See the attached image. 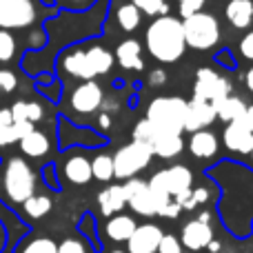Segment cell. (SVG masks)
Masks as SVG:
<instances>
[{
  "mask_svg": "<svg viewBox=\"0 0 253 253\" xmlns=\"http://www.w3.org/2000/svg\"><path fill=\"white\" fill-rule=\"evenodd\" d=\"M144 47L162 65H173L184 56V34H182V20L171 13L158 16L149 22L144 29Z\"/></svg>",
  "mask_w": 253,
  "mask_h": 253,
  "instance_id": "6da1fadb",
  "label": "cell"
},
{
  "mask_svg": "<svg viewBox=\"0 0 253 253\" xmlns=\"http://www.w3.org/2000/svg\"><path fill=\"white\" fill-rule=\"evenodd\" d=\"M184 44L196 51H209L220 42V20L209 11H198L189 18H182Z\"/></svg>",
  "mask_w": 253,
  "mask_h": 253,
  "instance_id": "7a4b0ae2",
  "label": "cell"
},
{
  "mask_svg": "<svg viewBox=\"0 0 253 253\" xmlns=\"http://www.w3.org/2000/svg\"><path fill=\"white\" fill-rule=\"evenodd\" d=\"M2 189L4 196L11 202H22L36 193V173L29 162L22 158H9L2 171Z\"/></svg>",
  "mask_w": 253,
  "mask_h": 253,
  "instance_id": "3957f363",
  "label": "cell"
},
{
  "mask_svg": "<svg viewBox=\"0 0 253 253\" xmlns=\"http://www.w3.org/2000/svg\"><path fill=\"white\" fill-rule=\"evenodd\" d=\"M184 109H187V100L180 96H158L149 102L147 116L158 131H175V133H184L182 131V120H184Z\"/></svg>",
  "mask_w": 253,
  "mask_h": 253,
  "instance_id": "277c9868",
  "label": "cell"
},
{
  "mask_svg": "<svg viewBox=\"0 0 253 253\" xmlns=\"http://www.w3.org/2000/svg\"><path fill=\"white\" fill-rule=\"evenodd\" d=\"M151 158H153L151 144L138 142V140H131L129 144H123V147L111 156V160H114V178L116 180L133 178L140 171L147 169Z\"/></svg>",
  "mask_w": 253,
  "mask_h": 253,
  "instance_id": "5b68a950",
  "label": "cell"
},
{
  "mask_svg": "<svg viewBox=\"0 0 253 253\" xmlns=\"http://www.w3.org/2000/svg\"><path fill=\"white\" fill-rule=\"evenodd\" d=\"M233 84L224 74H218L211 67H200L196 71V80H193V98L198 100H207L211 105L224 100L231 96Z\"/></svg>",
  "mask_w": 253,
  "mask_h": 253,
  "instance_id": "8992f818",
  "label": "cell"
},
{
  "mask_svg": "<svg viewBox=\"0 0 253 253\" xmlns=\"http://www.w3.org/2000/svg\"><path fill=\"white\" fill-rule=\"evenodd\" d=\"M38 18L34 0H0V29H27Z\"/></svg>",
  "mask_w": 253,
  "mask_h": 253,
  "instance_id": "52a82bcc",
  "label": "cell"
},
{
  "mask_svg": "<svg viewBox=\"0 0 253 253\" xmlns=\"http://www.w3.org/2000/svg\"><path fill=\"white\" fill-rule=\"evenodd\" d=\"M123 191H125V200L126 207H129L133 213L144 215V218H153L158 213V202L153 200L151 191H149L147 180L138 178H126L123 182Z\"/></svg>",
  "mask_w": 253,
  "mask_h": 253,
  "instance_id": "ba28073f",
  "label": "cell"
},
{
  "mask_svg": "<svg viewBox=\"0 0 253 253\" xmlns=\"http://www.w3.org/2000/svg\"><path fill=\"white\" fill-rule=\"evenodd\" d=\"M105 102V91L96 80H84L71 91L69 96V109L78 116H91L93 111L100 109Z\"/></svg>",
  "mask_w": 253,
  "mask_h": 253,
  "instance_id": "9c48e42d",
  "label": "cell"
},
{
  "mask_svg": "<svg viewBox=\"0 0 253 253\" xmlns=\"http://www.w3.org/2000/svg\"><path fill=\"white\" fill-rule=\"evenodd\" d=\"M58 67H60L65 74H69L71 78L80 80V83H84V80H96L91 67H89L84 47H80V44H71V47L62 49V53L58 56Z\"/></svg>",
  "mask_w": 253,
  "mask_h": 253,
  "instance_id": "30bf717a",
  "label": "cell"
},
{
  "mask_svg": "<svg viewBox=\"0 0 253 253\" xmlns=\"http://www.w3.org/2000/svg\"><path fill=\"white\" fill-rule=\"evenodd\" d=\"M162 236H165V231L156 222L135 224L133 233L126 240V253H156Z\"/></svg>",
  "mask_w": 253,
  "mask_h": 253,
  "instance_id": "8fae6325",
  "label": "cell"
},
{
  "mask_svg": "<svg viewBox=\"0 0 253 253\" xmlns=\"http://www.w3.org/2000/svg\"><path fill=\"white\" fill-rule=\"evenodd\" d=\"M215 109L211 102L207 100H198V98H191L187 102V109H184V120H182V131H200V129H209L211 125L215 123Z\"/></svg>",
  "mask_w": 253,
  "mask_h": 253,
  "instance_id": "7c38bea8",
  "label": "cell"
},
{
  "mask_svg": "<svg viewBox=\"0 0 253 253\" xmlns=\"http://www.w3.org/2000/svg\"><path fill=\"white\" fill-rule=\"evenodd\" d=\"M178 240L187 251H202L213 240V227H211V222H202V220L193 218L182 224Z\"/></svg>",
  "mask_w": 253,
  "mask_h": 253,
  "instance_id": "4fadbf2b",
  "label": "cell"
},
{
  "mask_svg": "<svg viewBox=\"0 0 253 253\" xmlns=\"http://www.w3.org/2000/svg\"><path fill=\"white\" fill-rule=\"evenodd\" d=\"M222 142L231 153L238 156H249L253 149V131H249L240 120L227 123L222 131Z\"/></svg>",
  "mask_w": 253,
  "mask_h": 253,
  "instance_id": "5bb4252c",
  "label": "cell"
},
{
  "mask_svg": "<svg viewBox=\"0 0 253 253\" xmlns=\"http://www.w3.org/2000/svg\"><path fill=\"white\" fill-rule=\"evenodd\" d=\"M187 144H189V153H191L196 160H202V162L215 158L220 151V138L211 129L193 131Z\"/></svg>",
  "mask_w": 253,
  "mask_h": 253,
  "instance_id": "9a60e30c",
  "label": "cell"
},
{
  "mask_svg": "<svg viewBox=\"0 0 253 253\" xmlns=\"http://www.w3.org/2000/svg\"><path fill=\"white\" fill-rule=\"evenodd\" d=\"M62 173L69 180L71 184H78V187H84V184L91 182V160H89L84 153L80 151H71L69 156L62 162Z\"/></svg>",
  "mask_w": 253,
  "mask_h": 253,
  "instance_id": "2e32d148",
  "label": "cell"
},
{
  "mask_svg": "<svg viewBox=\"0 0 253 253\" xmlns=\"http://www.w3.org/2000/svg\"><path fill=\"white\" fill-rule=\"evenodd\" d=\"M151 151L153 156L162 158V160H173L184 151V138L182 133L175 131H156L151 140Z\"/></svg>",
  "mask_w": 253,
  "mask_h": 253,
  "instance_id": "e0dca14e",
  "label": "cell"
},
{
  "mask_svg": "<svg viewBox=\"0 0 253 253\" xmlns=\"http://www.w3.org/2000/svg\"><path fill=\"white\" fill-rule=\"evenodd\" d=\"M114 60L118 62L125 71H142L144 69L142 44H140L135 38H125L123 42L116 47Z\"/></svg>",
  "mask_w": 253,
  "mask_h": 253,
  "instance_id": "ac0fdd59",
  "label": "cell"
},
{
  "mask_svg": "<svg viewBox=\"0 0 253 253\" xmlns=\"http://www.w3.org/2000/svg\"><path fill=\"white\" fill-rule=\"evenodd\" d=\"M60 125L67 131H71V135H60V147H74V144H83V147H102L107 142L100 133L91 129H84V126H76L71 125L67 118H60Z\"/></svg>",
  "mask_w": 253,
  "mask_h": 253,
  "instance_id": "d6986e66",
  "label": "cell"
},
{
  "mask_svg": "<svg viewBox=\"0 0 253 253\" xmlns=\"http://www.w3.org/2000/svg\"><path fill=\"white\" fill-rule=\"evenodd\" d=\"M98 207H100V213L105 218L109 215H116L126 207V200H125V191H123V184L116 182V184H107L100 193H98Z\"/></svg>",
  "mask_w": 253,
  "mask_h": 253,
  "instance_id": "ffe728a7",
  "label": "cell"
},
{
  "mask_svg": "<svg viewBox=\"0 0 253 253\" xmlns=\"http://www.w3.org/2000/svg\"><path fill=\"white\" fill-rule=\"evenodd\" d=\"M224 18L236 29H249L253 25V0H229L224 7Z\"/></svg>",
  "mask_w": 253,
  "mask_h": 253,
  "instance_id": "44dd1931",
  "label": "cell"
},
{
  "mask_svg": "<svg viewBox=\"0 0 253 253\" xmlns=\"http://www.w3.org/2000/svg\"><path fill=\"white\" fill-rule=\"evenodd\" d=\"M84 53H87L89 67H91L93 76H107L111 69H114V53L107 47H102L100 42H91L89 47H84Z\"/></svg>",
  "mask_w": 253,
  "mask_h": 253,
  "instance_id": "7402d4cb",
  "label": "cell"
},
{
  "mask_svg": "<svg viewBox=\"0 0 253 253\" xmlns=\"http://www.w3.org/2000/svg\"><path fill=\"white\" fill-rule=\"evenodd\" d=\"M135 220L131 215H125V213H116V215H109L105 222V233L111 242H126L129 236L133 233L135 229Z\"/></svg>",
  "mask_w": 253,
  "mask_h": 253,
  "instance_id": "603a6c76",
  "label": "cell"
},
{
  "mask_svg": "<svg viewBox=\"0 0 253 253\" xmlns=\"http://www.w3.org/2000/svg\"><path fill=\"white\" fill-rule=\"evenodd\" d=\"M18 142H20V151L29 158H42V156H47L49 149H51V142H49L47 133L40 129H31L29 133L22 135Z\"/></svg>",
  "mask_w": 253,
  "mask_h": 253,
  "instance_id": "cb8c5ba5",
  "label": "cell"
},
{
  "mask_svg": "<svg viewBox=\"0 0 253 253\" xmlns=\"http://www.w3.org/2000/svg\"><path fill=\"white\" fill-rule=\"evenodd\" d=\"M213 109H215V118L224 120V123H233V120L242 118V114H245V109H247V102L231 93V96H227L224 100L215 102Z\"/></svg>",
  "mask_w": 253,
  "mask_h": 253,
  "instance_id": "d4e9b609",
  "label": "cell"
},
{
  "mask_svg": "<svg viewBox=\"0 0 253 253\" xmlns=\"http://www.w3.org/2000/svg\"><path fill=\"white\" fill-rule=\"evenodd\" d=\"M13 253H58V242L49 236H31L13 247Z\"/></svg>",
  "mask_w": 253,
  "mask_h": 253,
  "instance_id": "484cf974",
  "label": "cell"
},
{
  "mask_svg": "<svg viewBox=\"0 0 253 253\" xmlns=\"http://www.w3.org/2000/svg\"><path fill=\"white\" fill-rule=\"evenodd\" d=\"M116 22H118V27L125 34H133V31L142 25V13L131 2H125V4H120L118 11H116Z\"/></svg>",
  "mask_w": 253,
  "mask_h": 253,
  "instance_id": "4316f807",
  "label": "cell"
},
{
  "mask_svg": "<svg viewBox=\"0 0 253 253\" xmlns=\"http://www.w3.org/2000/svg\"><path fill=\"white\" fill-rule=\"evenodd\" d=\"M51 207H53L51 198L44 196V193H34V196H29L25 202H22V211L34 220L44 218V215L51 211Z\"/></svg>",
  "mask_w": 253,
  "mask_h": 253,
  "instance_id": "83f0119b",
  "label": "cell"
},
{
  "mask_svg": "<svg viewBox=\"0 0 253 253\" xmlns=\"http://www.w3.org/2000/svg\"><path fill=\"white\" fill-rule=\"evenodd\" d=\"M91 178L107 184L114 180V160L109 153H98L96 158H91Z\"/></svg>",
  "mask_w": 253,
  "mask_h": 253,
  "instance_id": "f1b7e54d",
  "label": "cell"
},
{
  "mask_svg": "<svg viewBox=\"0 0 253 253\" xmlns=\"http://www.w3.org/2000/svg\"><path fill=\"white\" fill-rule=\"evenodd\" d=\"M131 4L142 16H149V18H158L169 13V2L167 0H131Z\"/></svg>",
  "mask_w": 253,
  "mask_h": 253,
  "instance_id": "f546056e",
  "label": "cell"
},
{
  "mask_svg": "<svg viewBox=\"0 0 253 253\" xmlns=\"http://www.w3.org/2000/svg\"><path fill=\"white\" fill-rule=\"evenodd\" d=\"M91 245L87 242V238L80 236H67L62 242H58V253H91Z\"/></svg>",
  "mask_w": 253,
  "mask_h": 253,
  "instance_id": "4dcf8cb0",
  "label": "cell"
},
{
  "mask_svg": "<svg viewBox=\"0 0 253 253\" xmlns=\"http://www.w3.org/2000/svg\"><path fill=\"white\" fill-rule=\"evenodd\" d=\"M156 131H158L156 126L149 123L147 118H142V120H138V123L133 125V129H131V140H138V142L151 144V140H153V135H156Z\"/></svg>",
  "mask_w": 253,
  "mask_h": 253,
  "instance_id": "1f68e13d",
  "label": "cell"
},
{
  "mask_svg": "<svg viewBox=\"0 0 253 253\" xmlns=\"http://www.w3.org/2000/svg\"><path fill=\"white\" fill-rule=\"evenodd\" d=\"M16 38H13L11 31L0 29V62H9L16 56Z\"/></svg>",
  "mask_w": 253,
  "mask_h": 253,
  "instance_id": "d6a6232c",
  "label": "cell"
},
{
  "mask_svg": "<svg viewBox=\"0 0 253 253\" xmlns=\"http://www.w3.org/2000/svg\"><path fill=\"white\" fill-rule=\"evenodd\" d=\"M156 253H184V247L180 245L178 236H173V233H165L162 240H160V245H158Z\"/></svg>",
  "mask_w": 253,
  "mask_h": 253,
  "instance_id": "836d02e7",
  "label": "cell"
},
{
  "mask_svg": "<svg viewBox=\"0 0 253 253\" xmlns=\"http://www.w3.org/2000/svg\"><path fill=\"white\" fill-rule=\"evenodd\" d=\"M205 2L207 0H178L180 20H182V18L193 16V13H198V11H202V9H205Z\"/></svg>",
  "mask_w": 253,
  "mask_h": 253,
  "instance_id": "e575fe53",
  "label": "cell"
},
{
  "mask_svg": "<svg viewBox=\"0 0 253 253\" xmlns=\"http://www.w3.org/2000/svg\"><path fill=\"white\" fill-rule=\"evenodd\" d=\"M96 0H51V4L67 9V11H87Z\"/></svg>",
  "mask_w": 253,
  "mask_h": 253,
  "instance_id": "d590c367",
  "label": "cell"
},
{
  "mask_svg": "<svg viewBox=\"0 0 253 253\" xmlns=\"http://www.w3.org/2000/svg\"><path fill=\"white\" fill-rule=\"evenodd\" d=\"M180 213H182L180 205L173 200V198H169V200H167L165 205H162L160 209H158V213H156V215H160V218H167V220H175Z\"/></svg>",
  "mask_w": 253,
  "mask_h": 253,
  "instance_id": "8d00e7d4",
  "label": "cell"
},
{
  "mask_svg": "<svg viewBox=\"0 0 253 253\" xmlns=\"http://www.w3.org/2000/svg\"><path fill=\"white\" fill-rule=\"evenodd\" d=\"M18 87V78L13 71L9 69H0V91L2 93H11Z\"/></svg>",
  "mask_w": 253,
  "mask_h": 253,
  "instance_id": "74e56055",
  "label": "cell"
},
{
  "mask_svg": "<svg viewBox=\"0 0 253 253\" xmlns=\"http://www.w3.org/2000/svg\"><path fill=\"white\" fill-rule=\"evenodd\" d=\"M240 53H242V58H247V60L253 62V29L247 31V34L242 36V40H240Z\"/></svg>",
  "mask_w": 253,
  "mask_h": 253,
  "instance_id": "f35d334b",
  "label": "cell"
},
{
  "mask_svg": "<svg viewBox=\"0 0 253 253\" xmlns=\"http://www.w3.org/2000/svg\"><path fill=\"white\" fill-rule=\"evenodd\" d=\"M9 111H11L13 123H20V120H27V100H18V102H13V105L9 107Z\"/></svg>",
  "mask_w": 253,
  "mask_h": 253,
  "instance_id": "ab89813d",
  "label": "cell"
},
{
  "mask_svg": "<svg viewBox=\"0 0 253 253\" xmlns=\"http://www.w3.org/2000/svg\"><path fill=\"white\" fill-rule=\"evenodd\" d=\"M42 116H44V109H42V105H38V102H27V120L29 123H38V120H42Z\"/></svg>",
  "mask_w": 253,
  "mask_h": 253,
  "instance_id": "60d3db41",
  "label": "cell"
},
{
  "mask_svg": "<svg viewBox=\"0 0 253 253\" xmlns=\"http://www.w3.org/2000/svg\"><path fill=\"white\" fill-rule=\"evenodd\" d=\"M147 83L151 84V87H162V84L167 83V74L162 69H153L151 74L147 76Z\"/></svg>",
  "mask_w": 253,
  "mask_h": 253,
  "instance_id": "b9f144b4",
  "label": "cell"
},
{
  "mask_svg": "<svg viewBox=\"0 0 253 253\" xmlns=\"http://www.w3.org/2000/svg\"><path fill=\"white\" fill-rule=\"evenodd\" d=\"M191 196H193V200H196V205H205V202L209 200V189H205V187L191 189Z\"/></svg>",
  "mask_w": 253,
  "mask_h": 253,
  "instance_id": "7bdbcfd3",
  "label": "cell"
},
{
  "mask_svg": "<svg viewBox=\"0 0 253 253\" xmlns=\"http://www.w3.org/2000/svg\"><path fill=\"white\" fill-rule=\"evenodd\" d=\"M215 62H220V65H227L229 69H233V67H236V62H233L231 53H229L227 49H222V51L215 53Z\"/></svg>",
  "mask_w": 253,
  "mask_h": 253,
  "instance_id": "ee69618b",
  "label": "cell"
},
{
  "mask_svg": "<svg viewBox=\"0 0 253 253\" xmlns=\"http://www.w3.org/2000/svg\"><path fill=\"white\" fill-rule=\"evenodd\" d=\"M240 123L245 125L249 131H253V105H247V109H245V114H242Z\"/></svg>",
  "mask_w": 253,
  "mask_h": 253,
  "instance_id": "f6af8a7d",
  "label": "cell"
},
{
  "mask_svg": "<svg viewBox=\"0 0 253 253\" xmlns=\"http://www.w3.org/2000/svg\"><path fill=\"white\" fill-rule=\"evenodd\" d=\"M42 175H47V184L51 189H58V182H56V178H53V165H47L42 169Z\"/></svg>",
  "mask_w": 253,
  "mask_h": 253,
  "instance_id": "bcb514c9",
  "label": "cell"
},
{
  "mask_svg": "<svg viewBox=\"0 0 253 253\" xmlns=\"http://www.w3.org/2000/svg\"><path fill=\"white\" fill-rule=\"evenodd\" d=\"M11 123H13L11 111H9V109H0V126H9Z\"/></svg>",
  "mask_w": 253,
  "mask_h": 253,
  "instance_id": "7dc6e473",
  "label": "cell"
},
{
  "mask_svg": "<svg viewBox=\"0 0 253 253\" xmlns=\"http://www.w3.org/2000/svg\"><path fill=\"white\" fill-rule=\"evenodd\" d=\"M109 125H111V116L109 114H100V118H98V126H100V129H109Z\"/></svg>",
  "mask_w": 253,
  "mask_h": 253,
  "instance_id": "c3c4849f",
  "label": "cell"
},
{
  "mask_svg": "<svg viewBox=\"0 0 253 253\" xmlns=\"http://www.w3.org/2000/svg\"><path fill=\"white\" fill-rule=\"evenodd\" d=\"M245 84H247V89L253 93V67H249V71L245 74Z\"/></svg>",
  "mask_w": 253,
  "mask_h": 253,
  "instance_id": "681fc988",
  "label": "cell"
},
{
  "mask_svg": "<svg viewBox=\"0 0 253 253\" xmlns=\"http://www.w3.org/2000/svg\"><path fill=\"white\" fill-rule=\"evenodd\" d=\"M2 242H4V233H2V229H0V247H2Z\"/></svg>",
  "mask_w": 253,
  "mask_h": 253,
  "instance_id": "f907efd6",
  "label": "cell"
},
{
  "mask_svg": "<svg viewBox=\"0 0 253 253\" xmlns=\"http://www.w3.org/2000/svg\"><path fill=\"white\" fill-rule=\"evenodd\" d=\"M249 156H251V162H253V149H251V153H249Z\"/></svg>",
  "mask_w": 253,
  "mask_h": 253,
  "instance_id": "816d5d0a",
  "label": "cell"
},
{
  "mask_svg": "<svg viewBox=\"0 0 253 253\" xmlns=\"http://www.w3.org/2000/svg\"><path fill=\"white\" fill-rule=\"evenodd\" d=\"M111 253H126V251H111Z\"/></svg>",
  "mask_w": 253,
  "mask_h": 253,
  "instance_id": "f5cc1de1",
  "label": "cell"
}]
</instances>
